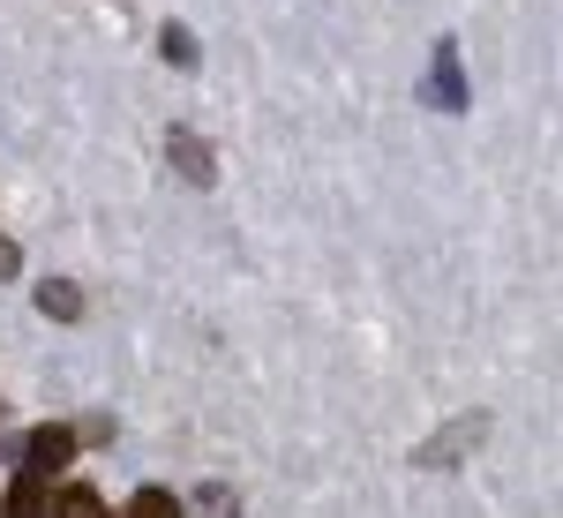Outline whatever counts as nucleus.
Returning <instances> with one entry per match:
<instances>
[{"mask_svg": "<svg viewBox=\"0 0 563 518\" xmlns=\"http://www.w3.org/2000/svg\"><path fill=\"white\" fill-rule=\"evenodd\" d=\"M166 151H174V166L188 173V180H196V188H211V180H218V158H211V143H203V135L174 129V135H166Z\"/></svg>", "mask_w": 563, "mask_h": 518, "instance_id": "1", "label": "nucleus"}, {"mask_svg": "<svg viewBox=\"0 0 563 518\" xmlns=\"http://www.w3.org/2000/svg\"><path fill=\"white\" fill-rule=\"evenodd\" d=\"M53 511V481L45 474H15V488L0 496V518H45Z\"/></svg>", "mask_w": 563, "mask_h": 518, "instance_id": "2", "label": "nucleus"}, {"mask_svg": "<svg viewBox=\"0 0 563 518\" xmlns=\"http://www.w3.org/2000/svg\"><path fill=\"white\" fill-rule=\"evenodd\" d=\"M23 451H31V474H60V466H68V459H76V429H38L31 436V443H23Z\"/></svg>", "mask_w": 563, "mask_h": 518, "instance_id": "3", "label": "nucleus"}, {"mask_svg": "<svg viewBox=\"0 0 563 518\" xmlns=\"http://www.w3.org/2000/svg\"><path fill=\"white\" fill-rule=\"evenodd\" d=\"M435 106H451V113L466 106V76H459V45L451 38L435 45Z\"/></svg>", "mask_w": 563, "mask_h": 518, "instance_id": "4", "label": "nucleus"}, {"mask_svg": "<svg viewBox=\"0 0 563 518\" xmlns=\"http://www.w3.org/2000/svg\"><path fill=\"white\" fill-rule=\"evenodd\" d=\"M38 316H53V323H76V316H84V294H76L68 278H45V286H38Z\"/></svg>", "mask_w": 563, "mask_h": 518, "instance_id": "5", "label": "nucleus"}, {"mask_svg": "<svg viewBox=\"0 0 563 518\" xmlns=\"http://www.w3.org/2000/svg\"><path fill=\"white\" fill-rule=\"evenodd\" d=\"M53 511H60V518H106V504H98V488H84V481H68V488L53 496Z\"/></svg>", "mask_w": 563, "mask_h": 518, "instance_id": "6", "label": "nucleus"}, {"mask_svg": "<svg viewBox=\"0 0 563 518\" xmlns=\"http://www.w3.org/2000/svg\"><path fill=\"white\" fill-rule=\"evenodd\" d=\"M481 436H488V429H481V414H474V421H459V429L443 436V443H429V451H421V466H443L451 451H466V443H481Z\"/></svg>", "mask_w": 563, "mask_h": 518, "instance_id": "7", "label": "nucleus"}, {"mask_svg": "<svg viewBox=\"0 0 563 518\" xmlns=\"http://www.w3.org/2000/svg\"><path fill=\"white\" fill-rule=\"evenodd\" d=\"M158 53H166L174 68H196V31H188V23H166V31H158Z\"/></svg>", "mask_w": 563, "mask_h": 518, "instance_id": "8", "label": "nucleus"}, {"mask_svg": "<svg viewBox=\"0 0 563 518\" xmlns=\"http://www.w3.org/2000/svg\"><path fill=\"white\" fill-rule=\"evenodd\" d=\"M129 518H180V504L166 496V488H135V496H129Z\"/></svg>", "mask_w": 563, "mask_h": 518, "instance_id": "9", "label": "nucleus"}, {"mask_svg": "<svg viewBox=\"0 0 563 518\" xmlns=\"http://www.w3.org/2000/svg\"><path fill=\"white\" fill-rule=\"evenodd\" d=\"M196 518H241V504H233V496H225V488H203V496H196Z\"/></svg>", "mask_w": 563, "mask_h": 518, "instance_id": "10", "label": "nucleus"}, {"mask_svg": "<svg viewBox=\"0 0 563 518\" xmlns=\"http://www.w3.org/2000/svg\"><path fill=\"white\" fill-rule=\"evenodd\" d=\"M15 263H23V256H15V241H0V278H15Z\"/></svg>", "mask_w": 563, "mask_h": 518, "instance_id": "11", "label": "nucleus"}]
</instances>
